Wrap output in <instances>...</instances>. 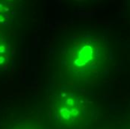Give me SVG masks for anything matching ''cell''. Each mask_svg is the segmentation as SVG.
I'll list each match as a JSON object with an SVG mask.
<instances>
[{"mask_svg": "<svg viewBox=\"0 0 130 129\" xmlns=\"http://www.w3.org/2000/svg\"><path fill=\"white\" fill-rule=\"evenodd\" d=\"M90 104L77 92L61 89L51 98V112L54 122L63 128H75L85 123L90 116Z\"/></svg>", "mask_w": 130, "mask_h": 129, "instance_id": "cell-2", "label": "cell"}, {"mask_svg": "<svg viewBox=\"0 0 130 129\" xmlns=\"http://www.w3.org/2000/svg\"><path fill=\"white\" fill-rule=\"evenodd\" d=\"M60 76L75 87H92L109 65L107 44L92 33L77 34L67 40L59 53Z\"/></svg>", "mask_w": 130, "mask_h": 129, "instance_id": "cell-1", "label": "cell"}, {"mask_svg": "<svg viewBox=\"0 0 130 129\" xmlns=\"http://www.w3.org/2000/svg\"><path fill=\"white\" fill-rule=\"evenodd\" d=\"M14 129H41L35 125H32L31 123H24L22 125H19L17 128Z\"/></svg>", "mask_w": 130, "mask_h": 129, "instance_id": "cell-5", "label": "cell"}, {"mask_svg": "<svg viewBox=\"0 0 130 129\" xmlns=\"http://www.w3.org/2000/svg\"><path fill=\"white\" fill-rule=\"evenodd\" d=\"M11 54V43L5 34L0 31V69H5L7 66Z\"/></svg>", "mask_w": 130, "mask_h": 129, "instance_id": "cell-4", "label": "cell"}, {"mask_svg": "<svg viewBox=\"0 0 130 129\" xmlns=\"http://www.w3.org/2000/svg\"><path fill=\"white\" fill-rule=\"evenodd\" d=\"M16 16V8L9 2H0V27H8Z\"/></svg>", "mask_w": 130, "mask_h": 129, "instance_id": "cell-3", "label": "cell"}]
</instances>
